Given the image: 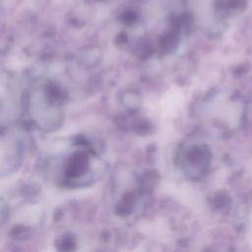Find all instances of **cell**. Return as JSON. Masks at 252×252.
I'll use <instances>...</instances> for the list:
<instances>
[{"label": "cell", "mask_w": 252, "mask_h": 252, "mask_svg": "<svg viewBox=\"0 0 252 252\" xmlns=\"http://www.w3.org/2000/svg\"><path fill=\"white\" fill-rule=\"evenodd\" d=\"M88 158L82 153L76 154L70 160V163L67 166V175L70 177L78 176L82 174L87 168Z\"/></svg>", "instance_id": "6da1fadb"}]
</instances>
